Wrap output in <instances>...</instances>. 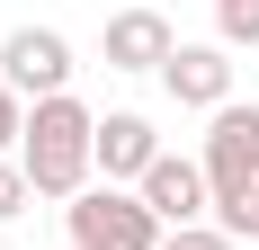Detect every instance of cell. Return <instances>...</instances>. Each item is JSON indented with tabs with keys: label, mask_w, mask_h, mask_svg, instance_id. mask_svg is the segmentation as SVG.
I'll list each match as a JSON object with an SVG mask.
<instances>
[{
	"label": "cell",
	"mask_w": 259,
	"mask_h": 250,
	"mask_svg": "<svg viewBox=\"0 0 259 250\" xmlns=\"http://www.w3.org/2000/svg\"><path fill=\"white\" fill-rule=\"evenodd\" d=\"M18 170L36 179V197H90V170H99V116H90L72 90H63V99H36V107H27Z\"/></svg>",
	"instance_id": "cell-1"
},
{
	"label": "cell",
	"mask_w": 259,
	"mask_h": 250,
	"mask_svg": "<svg viewBox=\"0 0 259 250\" xmlns=\"http://www.w3.org/2000/svg\"><path fill=\"white\" fill-rule=\"evenodd\" d=\"M72 250H161V215L143 197H125V188H90V197H72Z\"/></svg>",
	"instance_id": "cell-2"
},
{
	"label": "cell",
	"mask_w": 259,
	"mask_h": 250,
	"mask_svg": "<svg viewBox=\"0 0 259 250\" xmlns=\"http://www.w3.org/2000/svg\"><path fill=\"white\" fill-rule=\"evenodd\" d=\"M206 188H214V205H241L259 188V107H214V125H206Z\"/></svg>",
	"instance_id": "cell-3"
},
{
	"label": "cell",
	"mask_w": 259,
	"mask_h": 250,
	"mask_svg": "<svg viewBox=\"0 0 259 250\" xmlns=\"http://www.w3.org/2000/svg\"><path fill=\"white\" fill-rule=\"evenodd\" d=\"M0 80H9L18 99H63V90H72V45H63L54 27H9Z\"/></svg>",
	"instance_id": "cell-4"
},
{
	"label": "cell",
	"mask_w": 259,
	"mask_h": 250,
	"mask_svg": "<svg viewBox=\"0 0 259 250\" xmlns=\"http://www.w3.org/2000/svg\"><path fill=\"white\" fill-rule=\"evenodd\" d=\"M134 197L152 205V215H161L170 232H188V224H206L214 188H206V161H179V152H161V161H152V179H143Z\"/></svg>",
	"instance_id": "cell-5"
},
{
	"label": "cell",
	"mask_w": 259,
	"mask_h": 250,
	"mask_svg": "<svg viewBox=\"0 0 259 250\" xmlns=\"http://www.w3.org/2000/svg\"><path fill=\"white\" fill-rule=\"evenodd\" d=\"M99 54H107V72H161V63L179 54V36H170L161 9H116L107 36H99Z\"/></svg>",
	"instance_id": "cell-6"
},
{
	"label": "cell",
	"mask_w": 259,
	"mask_h": 250,
	"mask_svg": "<svg viewBox=\"0 0 259 250\" xmlns=\"http://www.w3.org/2000/svg\"><path fill=\"white\" fill-rule=\"evenodd\" d=\"M161 90H170V99L179 107H233V54L224 45H179L170 54V63H161Z\"/></svg>",
	"instance_id": "cell-7"
},
{
	"label": "cell",
	"mask_w": 259,
	"mask_h": 250,
	"mask_svg": "<svg viewBox=\"0 0 259 250\" xmlns=\"http://www.w3.org/2000/svg\"><path fill=\"white\" fill-rule=\"evenodd\" d=\"M152 161H161V134H152V116H99V170H107V188H116V179H134V188H143V179H152Z\"/></svg>",
	"instance_id": "cell-8"
},
{
	"label": "cell",
	"mask_w": 259,
	"mask_h": 250,
	"mask_svg": "<svg viewBox=\"0 0 259 250\" xmlns=\"http://www.w3.org/2000/svg\"><path fill=\"white\" fill-rule=\"evenodd\" d=\"M214 36L224 45H259V0H214Z\"/></svg>",
	"instance_id": "cell-9"
},
{
	"label": "cell",
	"mask_w": 259,
	"mask_h": 250,
	"mask_svg": "<svg viewBox=\"0 0 259 250\" xmlns=\"http://www.w3.org/2000/svg\"><path fill=\"white\" fill-rule=\"evenodd\" d=\"M27 197H36V179H27L18 161H0V224H9V215H18Z\"/></svg>",
	"instance_id": "cell-10"
},
{
	"label": "cell",
	"mask_w": 259,
	"mask_h": 250,
	"mask_svg": "<svg viewBox=\"0 0 259 250\" xmlns=\"http://www.w3.org/2000/svg\"><path fill=\"white\" fill-rule=\"evenodd\" d=\"M9 143H27V99L0 80V152H9Z\"/></svg>",
	"instance_id": "cell-11"
},
{
	"label": "cell",
	"mask_w": 259,
	"mask_h": 250,
	"mask_svg": "<svg viewBox=\"0 0 259 250\" xmlns=\"http://www.w3.org/2000/svg\"><path fill=\"white\" fill-rule=\"evenodd\" d=\"M161 250H233V232H224V224H188V232H170Z\"/></svg>",
	"instance_id": "cell-12"
}]
</instances>
